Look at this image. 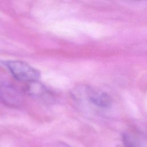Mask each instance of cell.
I'll use <instances>...</instances> for the list:
<instances>
[{
  "label": "cell",
  "mask_w": 147,
  "mask_h": 147,
  "mask_svg": "<svg viewBox=\"0 0 147 147\" xmlns=\"http://www.w3.org/2000/svg\"><path fill=\"white\" fill-rule=\"evenodd\" d=\"M86 99L95 106L106 109L112 104V99L110 96L104 91L91 88L87 87L85 91Z\"/></svg>",
  "instance_id": "3"
},
{
  "label": "cell",
  "mask_w": 147,
  "mask_h": 147,
  "mask_svg": "<svg viewBox=\"0 0 147 147\" xmlns=\"http://www.w3.org/2000/svg\"><path fill=\"white\" fill-rule=\"evenodd\" d=\"M0 100L6 106L17 107L21 105L22 97L19 90L9 80L0 76Z\"/></svg>",
  "instance_id": "2"
},
{
  "label": "cell",
  "mask_w": 147,
  "mask_h": 147,
  "mask_svg": "<svg viewBox=\"0 0 147 147\" xmlns=\"http://www.w3.org/2000/svg\"><path fill=\"white\" fill-rule=\"evenodd\" d=\"M24 91L29 96L45 102L51 101L53 99L51 91L38 80L26 83Z\"/></svg>",
  "instance_id": "4"
},
{
  "label": "cell",
  "mask_w": 147,
  "mask_h": 147,
  "mask_svg": "<svg viewBox=\"0 0 147 147\" xmlns=\"http://www.w3.org/2000/svg\"><path fill=\"white\" fill-rule=\"evenodd\" d=\"M122 145H119L118 147H135L134 144L132 142V140L130 136L124 133L122 135Z\"/></svg>",
  "instance_id": "5"
},
{
  "label": "cell",
  "mask_w": 147,
  "mask_h": 147,
  "mask_svg": "<svg viewBox=\"0 0 147 147\" xmlns=\"http://www.w3.org/2000/svg\"><path fill=\"white\" fill-rule=\"evenodd\" d=\"M12 76L17 80L28 83L38 80L40 72L25 62L20 60H7L3 61Z\"/></svg>",
  "instance_id": "1"
},
{
  "label": "cell",
  "mask_w": 147,
  "mask_h": 147,
  "mask_svg": "<svg viewBox=\"0 0 147 147\" xmlns=\"http://www.w3.org/2000/svg\"><path fill=\"white\" fill-rule=\"evenodd\" d=\"M49 147H71L68 144H66L64 142L59 141H56L55 142L52 143Z\"/></svg>",
  "instance_id": "6"
}]
</instances>
